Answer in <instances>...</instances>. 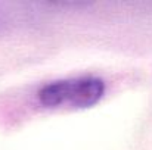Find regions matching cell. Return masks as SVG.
<instances>
[{"label": "cell", "instance_id": "1", "mask_svg": "<svg viewBox=\"0 0 152 150\" xmlns=\"http://www.w3.org/2000/svg\"><path fill=\"white\" fill-rule=\"evenodd\" d=\"M105 93V84L96 77H81L53 81L37 93L39 101L46 107H89L96 104Z\"/></svg>", "mask_w": 152, "mask_h": 150}]
</instances>
